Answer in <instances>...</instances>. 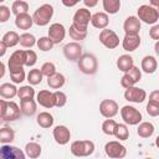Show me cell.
<instances>
[{
	"label": "cell",
	"instance_id": "cell-1",
	"mask_svg": "<svg viewBox=\"0 0 159 159\" xmlns=\"http://www.w3.org/2000/svg\"><path fill=\"white\" fill-rule=\"evenodd\" d=\"M21 108L19 107V104L14 101H6L0 99V117L1 119H4L5 122H12L20 118L21 116Z\"/></svg>",
	"mask_w": 159,
	"mask_h": 159
},
{
	"label": "cell",
	"instance_id": "cell-2",
	"mask_svg": "<svg viewBox=\"0 0 159 159\" xmlns=\"http://www.w3.org/2000/svg\"><path fill=\"white\" fill-rule=\"evenodd\" d=\"M52 16H53V6L51 4H42L35 10L32 19L37 26H46L50 24Z\"/></svg>",
	"mask_w": 159,
	"mask_h": 159
},
{
	"label": "cell",
	"instance_id": "cell-3",
	"mask_svg": "<svg viewBox=\"0 0 159 159\" xmlns=\"http://www.w3.org/2000/svg\"><path fill=\"white\" fill-rule=\"evenodd\" d=\"M78 70L84 75H94L98 70L97 57L92 53H83L77 61Z\"/></svg>",
	"mask_w": 159,
	"mask_h": 159
},
{
	"label": "cell",
	"instance_id": "cell-4",
	"mask_svg": "<svg viewBox=\"0 0 159 159\" xmlns=\"http://www.w3.org/2000/svg\"><path fill=\"white\" fill-rule=\"evenodd\" d=\"M70 149L75 157H89L93 154L96 147L92 140H75L71 143Z\"/></svg>",
	"mask_w": 159,
	"mask_h": 159
},
{
	"label": "cell",
	"instance_id": "cell-5",
	"mask_svg": "<svg viewBox=\"0 0 159 159\" xmlns=\"http://www.w3.org/2000/svg\"><path fill=\"white\" fill-rule=\"evenodd\" d=\"M137 16L147 25H154L159 20V12L152 5H140L137 10Z\"/></svg>",
	"mask_w": 159,
	"mask_h": 159
},
{
	"label": "cell",
	"instance_id": "cell-6",
	"mask_svg": "<svg viewBox=\"0 0 159 159\" xmlns=\"http://www.w3.org/2000/svg\"><path fill=\"white\" fill-rule=\"evenodd\" d=\"M120 117L123 119V122L128 125H138L143 117H142V113L133 106H123L122 109H120Z\"/></svg>",
	"mask_w": 159,
	"mask_h": 159
},
{
	"label": "cell",
	"instance_id": "cell-7",
	"mask_svg": "<svg viewBox=\"0 0 159 159\" xmlns=\"http://www.w3.org/2000/svg\"><path fill=\"white\" fill-rule=\"evenodd\" d=\"M91 19H92L91 11L87 7H81V9L76 10L73 19H72V25L80 30H82V31H87V27H88V24L91 22Z\"/></svg>",
	"mask_w": 159,
	"mask_h": 159
},
{
	"label": "cell",
	"instance_id": "cell-8",
	"mask_svg": "<svg viewBox=\"0 0 159 159\" xmlns=\"http://www.w3.org/2000/svg\"><path fill=\"white\" fill-rule=\"evenodd\" d=\"M98 39H99V42L104 47H107L108 50H114L119 45V37H118V35L113 30L107 29V27L103 29V30H101Z\"/></svg>",
	"mask_w": 159,
	"mask_h": 159
},
{
	"label": "cell",
	"instance_id": "cell-9",
	"mask_svg": "<svg viewBox=\"0 0 159 159\" xmlns=\"http://www.w3.org/2000/svg\"><path fill=\"white\" fill-rule=\"evenodd\" d=\"M26 63V51L25 50H16L11 53L9 61H7V68L9 72H15L19 70H22Z\"/></svg>",
	"mask_w": 159,
	"mask_h": 159
},
{
	"label": "cell",
	"instance_id": "cell-10",
	"mask_svg": "<svg viewBox=\"0 0 159 159\" xmlns=\"http://www.w3.org/2000/svg\"><path fill=\"white\" fill-rule=\"evenodd\" d=\"M104 152L107 157L113 158V159H120L127 155V148L122 143H119V140H111L106 143Z\"/></svg>",
	"mask_w": 159,
	"mask_h": 159
},
{
	"label": "cell",
	"instance_id": "cell-11",
	"mask_svg": "<svg viewBox=\"0 0 159 159\" xmlns=\"http://www.w3.org/2000/svg\"><path fill=\"white\" fill-rule=\"evenodd\" d=\"M145 98H147V92L140 87L132 86L129 88H125V91H124V99L128 102L142 103L145 101Z\"/></svg>",
	"mask_w": 159,
	"mask_h": 159
},
{
	"label": "cell",
	"instance_id": "cell-12",
	"mask_svg": "<svg viewBox=\"0 0 159 159\" xmlns=\"http://www.w3.org/2000/svg\"><path fill=\"white\" fill-rule=\"evenodd\" d=\"M63 55L65 57L71 61V62H75V61H78L80 57L83 55L82 53V46L77 42V41H72V42H68L63 46Z\"/></svg>",
	"mask_w": 159,
	"mask_h": 159
},
{
	"label": "cell",
	"instance_id": "cell-13",
	"mask_svg": "<svg viewBox=\"0 0 159 159\" xmlns=\"http://www.w3.org/2000/svg\"><path fill=\"white\" fill-rule=\"evenodd\" d=\"M119 107L114 99H103L99 103V113L104 118H113L118 114Z\"/></svg>",
	"mask_w": 159,
	"mask_h": 159
},
{
	"label": "cell",
	"instance_id": "cell-14",
	"mask_svg": "<svg viewBox=\"0 0 159 159\" xmlns=\"http://www.w3.org/2000/svg\"><path fill=\"white\" fill-rule=\"evenodd\" d=\"M0 157L2 159H25L26 153L19 149L17 147H12L10 144H2L0 148Z\"/></svg>",
	"mask_w": 159,
	"mask_h": 159
},
{
	"label": "cell",
	"instance_id": "cell-15",
	"mask_svg": "<svg viewBox=\"0 0 159 159\" xmlns=\"http://www.w3.org/2000/svg\"><path fill=\"white\" fill-rule=\"evenodd\" d=\"M47 36L53 41V43H60L65 40V36H66V29L62 24L60 22H53L48 27V32H47Z\"/></svg>",
	"mask_w": 159,
	"mask_h": 159
},
{
	"label": "cell",
	"instance_id": "cell-16",
	"mask_svg": "<svg viewBox=\"0 0 159 159\" xmlns=\"http://www.w3.org/2000/svg\"><path fill=\"white\" fill-rule=\"evenodd\" d=\"M52 135H53V139L57 144L60 145H65L70 142L71 139V130L63 125V124H60V125H56L52 130Z\"/></svg>",
	"mask_w": 159,
	"mask_h": 159
},
{
	"label": "cell",
	"instance_id": "cell-17",
	"mask_svg": "<svg viewBox=\"0 0 159 159\" xmlns=\"http://www.w3.org/2000/svg\"><path fill=\"white\" fill-rule=\"evenodd\" d=\"M36 101L43 108H52V107H55V94H53V92H51L48 89H41L36 94Z\"/></svg>",
	"mask_w": 159,
	"mask_h": 159
},
{
	"label": "cell",
	"instance_id": "cell-18",
	"mask_svg": "<svg viewBox=\"0 0 159 159\" xmlns=\"http://www.w3.org/2000/svg\"><path fill=\"white\" fill-rule=\"evenodd\" d=\"M122 46L123 50L127 52H133L140 46V36L133 35V34H125V36L122 40Z\"/></svg>",
	"mask_w": 159,
	"mask_h": 159
},
{
	"label": "cell",
	"instance_id": "cell-19",
	"mask_svg": "<svg viewBox=\"0 0 159 159\" xmlns=\"http://www.w3.org/2000/svg\"><path fill=\"white\" fill-rule=\"evenodd\" d=\"M140 20L138 16H128L125 20H124V24H123V30L125 34H133V35H138L139 31H140Z\"/></svg>",
	"mask_w": 159,
	"mask_h": 159
},
{
	"label": "cell",
	"instance_id": "cell-20",
	"mask_svg": "<svg viewBox=\"0 0 159 159\" xmlns=\"http://www.w3.org/2000/svg\"><path fill=\"white\" fill-rule=\"evenodd\" d=\"M91 24L93 27L96 29H99V30H103L108 26L109 24V16L107 12L104 11H101V12H96L92 15V19H91Z\"/></svg>",
	"mask_w": 159,
	"mask_h": 159
},
{
	"label": "cell",
	"instance_id": "cell-21",
	"mask_svg": "<svg viewBox=\"0 0 159 159\" xmlns=\"http://www.w3.org/2000/svg\"><path fill=\"white\" fill-rule=\"evenodd\" d=\"M158 68V61L154 56L152 55H147L142 58V63H140V70L148 75H152L157 71Z\"/></svg>",
	"mask_w": 159,
	"mask_h": 159
},
{
	"label": "cell",
	"instance_id": "cell-22",
	"mask_svg": "<svg viewBox=\"0 0 159 159\" xmlns=\"http://www.w3.org/2000/svg\"><path fill=\"white\" fill-rule=\"evenodd\" d=\"M37 101H35L34 98H27V99H21L20 101V108H21V113L26 117H31L36 113L37 109Z\"/></svg>",
	"mask_w": 159,
	"mask_h": 159
},
{
	"label": "cell",
	"instance_id": "cell-23",
	"mask_svg": "<svg viewBox=\"0 0 159 159\" xmlns=\"http://www.w3.org/2000/svg\"><path fill=\"white\" fill-rule=\"evenodd\" d=\"M34 24L35 22H34L32 16H30L27 12H24V14L15 16V26L20 30H29V29H31V26Z\"/></svg>",
	"mask_w": 159,
	"mask_h": 159
},
{
	"label": "cell",
	"instance_id": "cell-24",
	"mask_svg": "<svg viewBox=\"0 0 159 159\" xmlns=\"http://www.w3.org/2000/svg\"><path fill=\"white\" fill-rule=\"evenodd\" d=\"M116 65H117V67H118L119 71L127 72V71H129L134 66V60H133V57L130 55L124 53V55H120L117 58V63Z\"/></svg>",
	"mask_w": 159,
	"mask_h": 159
},
{
	"label": "cell",
	"instance_id": "cell-25",
	"mask_svg": "<svg viewBox=\"0 0 159 159\" xmlns=\"http://www.w3.org/2000/svg\"><path fill=\"white\" fill-rule=\"evenodd\" d=\"M65 82H66V78L60 72H56L52 76L47 77V86L51 89H60V88H62L65 86Z\"/></svg>",
	"mask_w": 159,
	"mask_h": 159
},
{
	"label": "cell",
	"instance_id": "cell-26",
	"mask_svg": "<svg viewBox=\"0 0 159 159\" xmlns=\"http://www.w3.org/2000/svg\"><path fill=\"white\" fill-rule=\"evenodd\" d=\"M19 88H16L15 83H2L0 86V96L5 99H11L17 96Z\"/></svg>",
	"mask_w": 159,
	"mask_h": 159
},
{
	"label": "cell",
	"instance_id": "cell-27",
	"mask_svg": "<svg viewBox=\"0 0 159 159\" xmlns=\"http://www.w3.org/2000/svg\"><path fill=\"white\" fill-rule=\"evenodd\" d=\"M154 124L150 122H140L137 128V134L140 138H150L154 134Z\"/></svg>",
	"mask_w": 159,
	"mask_h": 159
},
{
	"label": "cell",
	"instance_id": "cell-28",
	"mask_svg": "<svg viewBox=\"0 0 159 159\" xmlns=\"http://www.w3.org/2000/svg\"><path fill=\"white\" fill-rule=\"evenodd\" d=\"M53 116L50 113V112H40L36 117V122L37 124L43 128V129H47V128H51L53 125Z\"/></svg>",
	"mask_w": 159,
	"mask_h": 159
},
{
	"label": "cell",
	"instance_id": "cell-29",
	"mask_svg": "<svg viewBox=\"0 0 159 159\" xmlns=\"http://www.w3.org/2000/svg\"><path fill=\"white\" fill-rule=\"evenodd\" d=\"M25 153H26V157H29L31 159H36V158H39L41 155L42 148L36 142H29L25 145Z\"/></svg>",
	"mask_w": 159,
	"mask_h": 159
},
{
	"label": "cell",
	"instance_id": "cell-30",
	"mask_svg": "<svg viewBox=\"0 0 159 159\" xmlns=\"http://www.w3.org/2000/svg\"><path fill=\"white\" fill-rule=\"evenodd\" d=\"M102 5H103L104 12L113 15L119 11L122 4H120V0H102Z\"/></svg>",
	"mask_w": 159,
	"mask_h": 159
},
{
	"label": "cell",
	"instance_id": "cell-31",
	"mask_svg": "<svg viewBox=\"0 0 159 159\" xmlns=\"http://www.w3.org/2000/svg\"><path fill=\"white\" fill-rule=\"evenodd\" d=\"M15 139V132L10 127H2L0 129V143L1 144H10Z\"/></svg>",
	"mask_w": 159,
	"mask_h": 159
},
{
	"label": "cell",
	"instance_id": "cell-32",
	"mask_svg": "<svg viewBox=\"0 0 159 159\" xmlns=\"http://www.w3.org/2000/svg\"><path fill=\"white\" fill-rule=\"evenodd\" d=\"M1 41L5 42L7 47H14V46H16L17 43H20V35H19L16 31H7V32L2 36Z\"/></svg>",
	"mask_w": 159,
	"mask_h": 159
},
{
	"label": "cell",
	"instance_id": "cell-33",
	"mask_svg": "<svg viewBox=\"0 0 159 159\" xmlns=\"http://www.w3.org/2000/svg\"><path fill=\"white\" fill-rule=\"evenodd\" d=\"M42 72L40 68H32L30 70V72L27 73V81H29V84L31 86H36V84H40L42 82Z\"/></svg>",
	"mask_w": 159,
	"mask_h": 159
},
{
	"label": "cell",
	"instance_id": "cell-34",
	"mask_svg": "<svg viewBox=\"0 0 159 159\" xmlns=\"http://www.w3.org/2000/svg\"><path fill=\"white\" fill-rule=\"evenodd\" d=\"M37 43L36 37L30 34V32H24L20 35V45L25 48H31L32 46H35Z\"/></svg>",
	"mask_w": 159,
	"mask_h": 159
},
{
	"label": "cell",
	"instance_id": "cell-35",
	"mask_svg": "<svg viewBox=\"0 0 159 159\" xmlns=\"http://www.w3.org/2000/svg\"><path fill=\"white\" fill-rule=\"evenodd\" d=\"M27 11H29V4L25 0H16L11 5V12L15 16L24 14V12H27Z\"/></svg>",
	"mask_w": 159,
	"mask_h": 159
},
{
	"label": "cell",
	"instance_id": "cell-36",
	"mask_svg": "<svg viewBox=\"0 0 159 159\" xmlns=\"http://www.w3.org/2000/svg\"><path fill=\"white\" fill-rule=\"evenodd\" d=\"M36 45H37L39 50H41V51H43V52H47V51L52 50L53 46H55L53 41H52L48 36H42V37H40V39L37 40V43H36Z\"/></svg>",
	"mask_w": 159,
	"mask_h": 159
},
{
	"label": "cell",
	"instance_id": "cell-37",
	"mask_svg": "<svg viewBox=\"0 0 159 159\" xmlns=\"http://www.w3.org/2000/svg\"><path fill=\"white\" fill-rule=\"evenodd\" d=\"M35 89H34V87L31 86V84H29V86H22V87H20L19 88V91H17V97L20 98V101L21 99H27V98H34L35 97Z\"/></svg>",
	"mask_w": 159,
	"mask_h": 159
},
{
	"label": "cell",
	"instance_id": "cell-38",
	"mask_svg": "<svg viewBox=\"0 0 159 159\" xmlns=\"http://www.w3.org/2000/svg\"><path fill=\"white\" fill-rule=\"evenodd\" d=\"M114 137L119 140H127L129 137V129L127 127V124L124 123H118L116 127V132H114Z\"/></svg>",
	"mask_w": 159,
	"mask_h": 159
},
{
	"label": "cell",
	"instance_id": "cell-39",
	"mask_svg": "<svg viewBox=\"0 0 159 159\" xmlns=\"http://www.w3.org/2000/svg\"><path fill=\"white\" fill-rule=\"evenodd\" d=\"M117 122L112 118H107L103 123H102V132L107 135H114L116 132V127H117Z\"/></svg>",
	"mask_w": 159,
	"mask_h": 159
},
{
	"label": "cell",
	"instance_id": "cell-40",
	"mask_svg": "<svg viewBox=\"0 0 159 159\" xmlns=\"http://www.w3.org/2000/svg\"><path fill=\"white\" fill-rule=\"evenodd\" d=\"M68 34H70V37L75 41H81V40H84L87 37V31H82L80 29H77L76 26L71 25L70 29H68Z\"/></svg>",
	"mask_w": 159,
	"mask_h": 159
},
{
	"label": "cell",
	"instance_id": "cell-41",
	"mask_svg": "<svg viewBox=\"0 0 159 159\" xmlns=\"http://www.w3.org/2000/svg\"><path fill=\"white\" fill-rule=\"evenodd\" d=\"M53 94H55V107L61 108V107L66 106V103H67V96H66L65 92H62L60 89H56L53 92Z\"/></svg>",
	"mask_w": 159,
	"mask_h": 159
},
{
	"label": "cell",
	"instance_id": "cell-42",
	"mask_svg": "<svg viewBox=\"0 0 159 159\" xmlns=\"http://www.w3.org/2000/svg\"><path fill=\"white\" fill-rule=\"evenodd\" d=\"M41 72H42V75L45 76V77H50V76H52L53 73H56L57 71H56V66H55V63L53 62H45L42 66H41Z\"/></svg>",
	"mask_w": 159,
	"mask_h": 159
},
{
	"label": "cell",
	"instance_id": "cell-43",
	"mask_svg": "<svg viewBox=\"0 0 159 159\" xmlns=\"http://www.w3.org/2000/svg\"><path fill=\"white\" fill-rule=\"evenodd\" d=\"M10 78L12 81V83L15 84H19L21 82L25 81L26 78V73H25V70H19V71H15V72H10Z\"/></svg>",
	"mask_w": 159,
	"mask_h": 159
},
{
	"label": "cell",
	"instance_id": "cell-44",
	"mask_svg": "<svg viewBox=\"0 0 159 159\" xmlns=\"http://www.w3.org/2000/svg\"><path fill=\"white\" fill-rule=\"evenodd\" d=\"M25 51H26V63H25V66H27V67L35 66V63L37 62L36 52L32 51V50H25Z\"/></svg>",
	"mask_w": 159,
	"mask_h": 159
},
{
	"label": "cell",
	"instance_id": "cell-45",
	"mask_svg": "<svg viewBox=\"0 0 159 159\" xmlns=\"http://www.w3.org/2000/svg\"><path fill=\"white\" fill-rule=\"evenodd\" d=\"M127 73L132 77V80L135 83H138L140 81V78H142V70H139V67H137V66H133L129 71H127Z\"/></svg>",
	"mask_w": 159,
	"mask_h": 159
},
{
	"label": "cell",
	"instance_id": "cell-46",
	"mask_svg": "<svg viewBox=\"0 0 159 159\" xmlns=\"http://www.w3.org/2000/svg\"><path fill=\"white\" fill-rule=\"evenodd\" d=\"M145 111L150 117H158L159 116V104L153 103V102H148Z\"/></svg>",
	"mask_w": 159,
	"mask_h": 159
},
{
	"label": "cell",
	"instance_id": "cell-47",
	"mask_svg": "<svg viewBox=\"0 0 159 159\" xmlns=\"http://www.w3.org/2000/svg\"><path fill=\"white\" fill-rule=\"evenodd\" d=\"M120 86H122L123 88H129V87H132V86H135V82L132 80V77H130L127 72H124V75H123L122 78H120Z\"/></svg>",
	"mask_w": 159,
	"mask_h": 159
},
{
	"label": "cell",
	"instance_id": "cell-48",
	"mask_svg": "<svg viewBox=\"0 0 159 159\" xmlns=\"http://www.w3.org/2000/svg\"><path fill=\"white\" fill-rule=\"evenodd\" d=\"M11 11L6 5H0V22H6L10 19Z\"/></svg>",
	"mask_w": 159,
	"mask_h": 159
},
{
	"label": "cell",
	"instance_id": "cell-49",
	"mask_svg": "<svg viewBox=\"0 0 159 159\" xmlns=\"http://www.w3.org/2000/svg\"><path fill=\"white\" fill-rule=\"evenodd\" d=\"M149 36L153 40H159V24H154L149 30Z\"/></svg>",
	"mask_w": 159,
	"mask_h": 159
},
{
	"label": "cell",
	"instance_id": "cell-50",
	"mask_svg": "<svg viewBox=\"0 0 159 159\" xmlns=\"http://www.w3.org/2000/svg\"><path fill=\"white\" fill-rule=\"evenodd\" d=\"M149 102H153V103L159 104V89H155V91H152L150 92V94H149Z\"/></svg>",
	"mask_w": 159,
	"mask_h": 159
},
{
	"label": "cell",
	"instance_id": "cell-51",
	"mask_svg": "<svg viewBox=\"0 0 159 159\" xmlns=\"http://www.w3.org/2000/svg\"><path fill=\"white\" fill-rule=\"evenodd\" d=\"M80 1H82V0H61V2L63 4V6H66V7H73Z\"/></svg>",
	"mask_w": 159,
	"mask_h": 159
},
{
	"label": "cell",
	"instance_id": "cell-52",
	"mask_svg": "<svg viewBox=\"0 0 159 159\" xmlns=\"http://www.w3.org/2000/svg\"><path fill=\"white\" fill-rule=\"evenodd\" d=\"M82 1H83V4H84L86 7H89L91 9V7H94L98 4L99 0H82Z\"/></svg>",
	"mask_w": 159,
	"mask_h": 159
},
{
	"label": "cell",
	"instance_id": "cell-53",
	"mask_svg": "<svg viewBox=\"0 0 159 159\" xmlns=\"http://www.w3.org/2000/svg\"><path fill=\"white\" fill-rule=\"evenodd\" d=\"M7 48H9V47L6 46V43L2 42V41H0V57H2V56L5 55V52H6Z\"/></svg>",
	"mask_w": 159,
	"mask_h": 159
},
{
	"label": "cell",
	"instance_id": "cell-54",
	"mask_svg": "<svg viewBox=\"0 0 159 159\" xmlns=\"http://www.w3.org/2000/svg\"><path fill=\"white\" fill-rule=\"evenodd\" d=\"M149 2H150V5L154 6V7L158 10V12H159V0H149Z\"/></svg>",
	"mask_w": 159,
	"mask_h": 159
},
{
	"label": "cell",
	"instance_id": "cell-55",
	"mask_svg": "<svg viewBox=\"0 0 159 159\" xmlns=\"http://www.w3.org/2000/svg\"><path fill=\"white\" fill-rule=\"evenodd\" d=\"M154 51H155V53H157V56H159V40L155 42V45H154Z\"/></svg>",
	"mask_w": 159,
	"mask_h": 159
},
{
	"label": "cell",
	"instance_id": "cell-56",
	"mask_svg": "<svg viewBox=\"0 0 159 159\" xmlns=\"http://www.w3.org/2000/svg\"><path fill=\"white\" fill-rule=\"evenodd\" d=\"M4 75H5V63L1 62V73H0V77H4Z\"/></svg>",
	"mask_w": 159,
	"mask_h": 159
},
{
	"label": "cell",
	"instance_id": "cell-57",
	"mask_svg": "<svg viewBox=\"0 0 159 159\" xmlns=\"http://www.w3.org/2000/svg\"><path fill=\"white\" fill-rule=\"evenodd\" d=\"M155 145H157V148L159 149V135L155 138Z\"/></svg>",
	"mask_w": 159,
	"mask_h": 159
},
{
	"label": "cell",
	"instance_id": "cell-58",
	"mask_svg": "<svg viewBox=\"0 0 159 159\" xmlns=\"http://www.w3.org/2000/svg\"><path fill=\"white\" fill-rule=\"evenodd\" d=\"M2 1H5V0H0V2H2Z\"/></svg>",
	"mask_w": 159,
	"mask_h": 159
}]
</instances>
